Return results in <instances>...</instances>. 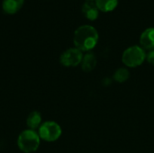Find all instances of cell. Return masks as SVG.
<instances>
[{
    "instance_id": "obj_1",
    "label": "cell",
    "mask_w": 154,
    "mask_h": 153,
    "mask_svg": "<svg viewBox=\"0 0 154 153\" xmlns=\"http://www.w3.org/2000/svg\"><path fill=\"white\" fill-rule=\"evenodd\" d=\"M98 41V32L97 29L91 25L84 24L79 26L73 36L75 47L81 51H89L97 45Z\"/></svg>"
},
{
    "instance_id": "obj_2",
    "label": "cell",
    "mask_w": 154,
    "mask_h": 153,
    "mask_svg": "<svg viewBox=\"0 0 154 153\" xmlns=\"http://www.w3.org/2000/svg\"><path fill=\"white\" fill-rule=\"evenodd\" d=\"M41 138L39 133L34 130L27 129L23 131L17 139L18 148L24 153H32L36 151L40 146Z\"/></svg>"
},
{
    "instance_id": "obj_3",
    "label": "cell",
    "mask_w": 154,
    "mask_h": 153,
    "mask_svg": "<svg viewBox=\"0 0 154 153\" xmlns=\"http://www.w3.org/2000/svg\"><path fill=\"white\" fill-rule=\"evenodd\" d=\"M146 60V52L139 45L128 47L122 55L123 63L128 68H136L141 66Z\"/></svg>"
},
{
    "instance_id": "obj_4",
    "label": "cell",
    "mask_w": 154,
    "mask_h": 153,
    "mask_svg": "<svg viewBox=\"0 0 154 153\" xmlns=\"http://www.w3.org/2000/svg\"><path fill=\"white\" fill-rule=\"evenodd\" d=\"M39 136L41 140L48 142H52L57 141L62 133L61 127L59 124L53 121H47L42 124L39 128Z\"/></svg>"
},
{
    "instance_id": "obj_5",
    "label": "cell",
    "mask_w": 154,
    "mask_h": 153,
    "mask_svg": "<svg viewBox=\"0 0 154 153\" xmlns=\"http://www.w3.org/2000/svg\"><path fill=\"white\" fill-rule=\"evenodd\" d=\"M82 59H83L82 51L75 47L64 50L60 57V62L64 67H68V68L77 67L81 63Z\"/></svg>"
},
{
    "instance_id": "obj_6",
    "label": "cell",
    "mask_w": 154,
    "mask_h": 153,
    "mask_svg": "<svg viewBox=\"0 0 154 153\" xmlns=\"http://www.w3.org/2000/svg\"><path fill=\"white\" fill-rule=\"evenodd\" d=\"M141 47L144 50H154V28L145 29L140 36Z\"/></svg>"
},
{
    "instance_id": "obj_7",
    "label": "cell",
    "mask_w": 154,
    "mask_h": 153,
    "mask_svg": "<svg viewBox=\"0 0 154 153\" xmlns=\"http://www.w3.org/2000/svg\"><path fill=\"white\" fill-rule=\"evenodd\" d=\"M81 11L83 14L89 20H95L97 18L99 14V9L93 0H87L81 6Z\"/></svg>"
},
{
    "instance_id": "obj_8",
    "label": "cell",
    "mask_w": 154,
    "mask_h": 153,
    "mask_svg": "<svg viewBox=\"0 0 154 153\" xmlns=\"http://www.w3.org/2000/svg\"><path fill=\"white\" fill-rule=\"evenodd\" d=\"M23 4L24 0H3L2 8L5 13L14 14L23 7Z\"/></svg>"
},
{
    "instance_id": "obj_9",
    "label": "cell",
    "mask_w": 154,
    "mask_h": 153,
    "mask_svg": "<svg viewBox=\"0 0 154 153\" xmlns=\"http://www.w3.org/2000/svg\"><path fill=\"white\" fill-rule=\"evenodd\" d=\"M97 57L93 52H88L83 55L81 61V69L84 72H91L97 66Z\"/></svg>"
},
{
    "instance_id": "obj_10",
    "label": "cell",
    "mask_w": 154,
    "mask_h": 153,
    "mask_svg": "<svg viewBox=\"0 0 154 153\" xmlns=\"http://www.w3.org/2000/svg\"><path fill=\"white\" fill-rule=\"evenodd\" d=\"M26 124L28 126V129L31 130L35 131V129L40 128V126L42 125V115L40 112L32 111V113H30L26 119Z\"/></svg>"
},
{
    "instance_id": "obj_11",
    "label": "cell",
    "mask_w": 154,
    "mask_h": 153,
    "mask_svg": "<svg viewBox=\"0 0 154 153\" xmlns=\"http://www.w3.org/2000/svg\"><path fill=\"white\" fill-rule=\"evenodd\" d=\"M118 4V0H96V5L98 9L108 12L113 10Z\"/></svg>"
},
{
    "instance_id": "obj_12",
    "label": "cell",
    "mask_w": 154,
    "mask_h": 153,
    "mask_svg": "<svg viewBox=\"0 0 154 153\" xmlns=\"http://www.w3.org/2000/svg\"><path fill=\"white\" fill-rule=\"evenodd\" d=\"M130 78V72L126 68H119L114 73L113 78L118 83H124L127 81Z\"/></svg>"
},
{
    "instance_id": "obj_13",
    "label": "cell",
    "mask_w": 154,
    "mask_h": 153,
    "mask_svg": "<svg viewBox=\"0 0 154 153\" xmlns=\"http://www.w3.org/2000/svg\"><path fill=\"white\" fill-rule=\"evenodd\" d=\"M146 60L147 61L152 64V66H154V50H150L147 54H146Z\"/></svg>"
}]
</instances>
